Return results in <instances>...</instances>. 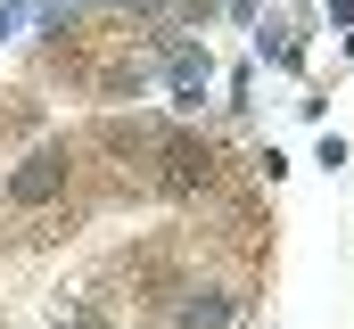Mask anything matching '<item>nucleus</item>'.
Wrapping results in <instances>:
<instances>
[{
	"label": "nucleus",
	"mask_w": 354,
	"mask_h": 329,
	"mask_svg": "<svg viewBox=\"0 0 354 329\" xmlns=\"http://www.w3.org/2000/svg\"><path fill=\"white\" fill-rule=\"evenodd\" d=\"M206 149H198V140H165V189H198V181H206Z\"/></svg>",
	"instance_id": "nucleus-2"
},
{
	"label": "nucleus",
	"mask_w": 354,
	"mask_h": 329,
	"mask_svg": "<svg viewBox=\"0 0 354 329\" xmlns=\"http://www.w3.org/2000/svg\"><path fill=\"white\" fill-rule=\"evenodd\" d=\"M66 189V149H33V157L8 173V206H41Z\"/></svg>",
	"instance_id": "nucleus-1"
},
{
	"label": "nucleus",
	"mask_w": 354,
	"mask_h": 329,
	"mask_svg": "<svg viewBox=\"0 0 354 329\" xmlns=\"http://www.w3.org/2000/svg\"><path fill=\"white\" fill-rule=\"evenodd\" d=\"M223 321H231V297H223V288H198V297L181 305V329H223Z\"/></svg>",
	"instance_id": "nucleus-3"
}]
</instances>
